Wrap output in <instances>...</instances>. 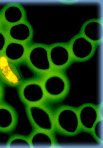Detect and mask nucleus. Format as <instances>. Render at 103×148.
Segmentation results:
<instances>
[{"label":"nucleus","mask_w":103,"mask_h":148,"mask_svg":"<svg viewBox=\"0 0 103 148\" xmlns=\"http://www.w3.org/2000/svg\"><path fill=\"white\" fill-rule=\"evenodd\" d=\"M41 82L47 99H57L62 98L67 93L69 82L64 74L54 71L46 74Z\"/></svg>","instance_id":"obj_1"},{"label":"nucleus","mask_w":103,"mask_h":148,"mask_svg":"<svg viewBox=\"0 0 103 148\" xmlns=\"http://www.w3.org/2000/svg\"><path fill=\"white\" fill-rule=\"evenodd\" d=\"M27 111L30 121L36 130L52 133L56 128L54 116L43 103L29 105Z\"/></svg>","instance_id":"obj_2"},{"label":"nucleus","mask_w":103,"mask_h":148,"mask_svg":"<svg viewBox=\"0 0 103 148\" xmlns=\"http://www.w3.org/2000/svg\"><path fill=\"white\" fill-rule=\"evenodd\" d=\"M54 118L55 127L65 134L74 135L81 128L78 110L72 108L60 109Z\"/></svg>","instance_id":"obj_3"},{"label":"nucleus","mask_w":103,"mask_h":148,"mask_svg":"<svg viewBox=\"0 0 103 148\" xmlns=\"http://www.w3.org/2000/svg\"><path fill=\"white\" fill-rule=\"evenodd\" d=\"M26 59L36 71L43 75L54 71L49 54V48L42 45L33 46L28 48Z\"/></svg>","instance_id":"obj_4"},{"label":"nucleus","mask_w":103,"mask_h":148,"mask_svg":"<svg viewBox=\"0 0 103 148\" xmlns=\"http://www.w3.org/2000/svg\"><path fill=\"white\" fill-rule=\"evenodd\" d=\"M19 94L22 101L28 106L41 104L47 99L41 81H35L22 84Z\"/></svg>","instance_id":"obj_5"},{"label":"nucleus","mask_w":103,"mask_h":148,"mask_svg":"<svg viewBox=\"0 0 103 148\" xmlns=\"http://www.w3.org/2000/svg\"><path fill=\"white\" fill-rule=\"evenodd\" d=\"M69 47L73 59L84 61L90 58L93 54L95 44L81 35L75 38Z\"/></svg>","instance_id":"obj_6"},{"label":"nucleus","mask_w":103,"mask_h":148,"mask_svg":"<svg viewBox=\"0 0 103 148\" xmlns=\"http://www.w3.org/2000/svg\"><path fill=\"white\" fill-rule=\"evenodd\" d=\"M49 59L53 70L59 71L69 65L72 60L69 46L55 45L49 48Z\"/></svg>","instance_id":"obj_7"},{"label":"nucleus","mask_w":103,"mask_h":148,"mask_svg":"<svg viewBox=\"0 0 103 148\" xmlns=\"http://www.w3.org/2000/svg\"><path fill=\"white\" fill-rule=\"evenodd\" d=\"M0 77L3 81L10 85L17 86L21 84L15 64L3 53H0Z\"/></svg>","instance_id":"obj_8"},{"label":"nucleus","mask_w":103,"mask_h":148,"mask_svg":"<svg viewBox=\"0 0 103 148\" xmlns=\"http://www.w3.org/2000/svg\"><path fill=\"white\" fill-rule=\"evenodd\" d=\"M78 112L80 127L87 130L92 131L97 122L100 119L98 108L91 104L82 106Z\"/></svg>","instance_id":"obj_9"},{"label":"nucleus","mask_w":103,"mask_h":148,"mask_svg":"<svg viewBox=\"0 0 103 148\" xmlns=\"http://www.w3.org/2000/svg\"><path fill=\"white\" fill-rule=\"evenodd\" d=\"M6 34L9 40L26 44L32 38V30L29 23L23 21L8 27Z\"/></svg>","instance_id":"obj_10"},{"label":"nucleus","mask_w":103,"mask_h":148,"mask_svg":"<svg viewBox=\"0 0 103 148\" xmlns=\"http://www.w3.org/2000/svg\"><path fill=\"white\" fill-rule=\"evenodd\" d=\"M14 64L19 74L21 84L30 82L41 81L45 75L36 71L26 58Z\"/></svg>","instance_id":"obj_11"},{"label":"nucleus","mask_w":103,"mask_h":148,"mask_svg":"<svg viewBox=\"0 0 103 148\" xmlns=\"http://www.w3.org/2000/svg\"><path fill=\"white\" fill-rule=\"evenodd\" d=\"M28 48L26 44L9 40L3 53L10 61L16 63L26 58Z\"/></svg>","instance_id":"obj_12"},{"label":"nucleus","mask_w":103,"mask_h":148,"mask_svg":"<svg viewBox=\"0 0 103 148\" xmlns=\"http://www.w3.org/2000/svg\"><path fill=\"white\" fill-rule=\"evenodd\" d=\"M1 16L3 21L9 25V27L25 21L24 9L16 4H11L7 5L3 9Z\"/></svg>","instance_id":"obj_13"},{"label":"nucleus","mask_w":103,"mask_h":148,"mask_svg":"<svg viewBox=\"0 0 103 148\" xmlns=\"http://www.w3.org/2000/svg\"><path fill=\"white\" fill-rule=\"evenodd\" d=\"M16 114L13 109L6 103L0 102V131L8 132L15 126Z\"/></svg>","instance_id":"obj_14"},{"label":"nucleus","mask_w":103,"mask_h":148,"mask_svg":"<svg viewBox=\"0 0 103 148\" xmlns=\"http://www.w3.org/2000/svg\"><path fill=\"white\" fill-rule=\"evenodd\" d=\"M82 35L94 44L99 42L103 37L102 24L98 20L88 21L83 27Z\"/></svg>","instance_id":"obj_15"},{"label":"nucleus","mask_w":103,"mask_h":148,"mask_svg":"<svg viewBox=\"0 0 103 148\" xmlns=\"http://www.w3.org/2000/svg\"><path fill=\"white\" fill-rule=\"evenodd\" d=\"M29 140L32 147L50 148L54 146V140L51 132L37 130Z\"/></svg>","instance_id":"obj_16"},{"label":"nucleus","mask_w":103,"mask_h":148,"mask_svg":"<svg viewBox=\"0 0 103 148\" xmlns=\"http://www.w3.org/2000/svg\"><path fill=\"white\" fill-rule=\"evenodd\" d=\"M8 146L12 148H29L31 147L29 139L23 136H16L10 140Z\"/></svg>","instance_id":"obj_17"},{"label":"nucleus","mask_w":103,"mask_h":148,"mask_svg":"<svg viewBox=\"0 0 103 148\" xmlns=\"http://www.w3.org/2000/svg\"><path fill=\"white\" fill-rule=\"evenodd\" d=\"M95 137L98 140H102L103 137V124L102 120L100 119L96 123L92 129Z\"/></svg>","instance_id":"obj_18"},{"label":"nucleus","mask_w":103,"mask_h":148,"mask_svg":"<svg viewBox=\"0 0 103 148\" xmlns=\"http://www.w3.org/2000/svg\"><path fill=\"white\" fill-rule=\"evenodd\" d=\"M8 39L6 32L0 30V53H3L8 42Z\"/></svg>","instance_id":"obj_19"},{"label":"nucleus","mask_w":103,"mask_h":148,"mask_svg":"<svg viewBox=\"0 0 103 148\" xmlns=\"http://www.w3.org/2000/svg\"><path fill=\"white\" fill-rule=\"evenodd\" d=\"M3 96V88L1 82H0V102L2 101Z\"/></svg>","instance_id":"obj_20"},{"label":"nucleus","mask_w":103,"mask_h":148,"mask_svg":"<svg viewBox=\"0 0 103 148\" xmlns=\"http://www.w3.org/2000/svg\"><path fill=\"white\" fill-rule=\"evenodd\" d=\"M3 22V21L2 19L1 16L0 15V30H1V28L2 26Z\"/></svg>","instance_id":"obj_21"}]
</instances>
